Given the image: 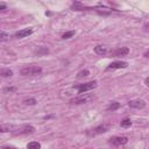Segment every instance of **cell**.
Wrapping results in <instances>:
<instances>
[{"instance_id": "cell-18", "label": "cell", "mask_w": 149, "mask_h": 149, "mask_svg": "<svg viewBox=\"0 0 149 149\" xmlns=\"http://www.w3.org/2000/svg\"><path fill=\"white\" fill-rule=\"evenodd\" d=\"M36 102H37V100H36L35 98H28V99H24V100H23V104H24V105H29V106L35 105Z\"/></svg>"}, {"instance_id": "cell-23", "label": "cell", "mask_w": 149, "mask_h": 149, "mask_svg": "<svg viewBox=\"0 0 149 149\" xmlns=\"http://www.w3.org/2000/svg\"><path fill=\"white\" fill-rule=\"evenodd\" d=\"M143 30L147 31V33H149V22H146V23L143 24Z\"/></svg>"}, {"instance_id": "cell-24", "label": "cell", "mask_w": 149, "mask_h": 149, "mask_svg": "<svg viewBox=\"0 0 149 149\" xmlns=\"http://www.w3.org/2000/svg\"><path fill=\"white\" fill-rule=\"evenodd\" d=\"M144 84H146V85L149 87V77H147V78L144 79Z\"/></svg>"}, {"instance_id": "cell-8", "label": "cell", "mask_w": 149, "mask_h": 149, "mask_svg": "<svg viewBox=\"0 0 149 149\" xmlns=\"http://www.w3.org/2000/svg\"><path fill=\"white\" fill-rule=\"evenodd\" d=\"M128 66V63L125 62V61H115V62H112L107 68H106V71H109V70H115V69H126Z\"/></svg>"}, {"instance_id": "cell-26", "label": "cell", "mask_w": 149, "mask_h": 149, "mask_svg": "<svg viewBox=\"0 0 149 149\" xmlns=\"http://www.w3.org/2000/svg\"><path fill=\"white\" fill-rule=\"evenodd\" d=\"M143 56H144V57H147V58H149V50H147V51L143 54Z\"/></svg>"}, {"instance_id": "cell-15", "label": "cell", "mask_w": 149, "mask_h": 149, "mask_svg": "<svg viewBox=\"0 0 149 149\" xmlns=\"http://www.w3.org/2000/svg\"><path fill=\"white\" fill-rule=\"evenodd\" d=\"M27 149H41V143L37 141H31L27 144Z\"/></svg>"}, {"instance_id": "cell-25", "label": "cell", "mask_w": 149, "mask_h": 149, "mask_svg": "<svg viewBox=\"0 0 149 149\" xmlns=\"http://www.w3.org/2000/svg\"><path fill=\"white\" fill-rule=\"evenodd\" d=\"M2 149H16V148H14V147H8V146H3Z\"/></svg>"}, {"instance_id": "cell-7", "label": "cell", "mask_w": 149, "mask_h": 149, "mask_svg": "<svg viewBox=\"0 0 149 149\" xmlns=\"http://www.w3.org/2000/svg\"><path fill=\"white\" fill-rule=\"evenodd\" d=\"M128 54H129V49L127 47H121L115 50H111V52H109V55L112 57H122V56H127Z\"/></svg>"}, {"instance_id": "cell-17", "label": "cell", "mask_w": 149, "mask_h": 149, "mask_svg": "<svg viewBox=\"0 0 149 149\" xmlns=\"http://www.w3.org/2000/svg\"><path fill=\"white\" fill-rule=\"evenodd\" d=\"M76 34V31L74 30H69V31H65L64 34H62V38L63 40H69V38H71L73 35Z\"/></svg>"}, {"instance_id": "cell-3", "label": "cell", "mask_w": 149, "mask_h": 149, "mask_svg": "<svg viewBox=\"0 0 149 149\" xmlns=\"http://www.w3.org/2000/svg\"><path fill=\"white\" fill-rule=\"evenodd\" d=\"M42 72V68L38 65H28L21 69L20 73L22 76H36Z\"/></svg>"}, {"instance_id": "cell-12", "label": "cell", "mask_w": 149, "mask_h": 149, "mask_svg": "<svg viewBox=\"0 0 149 149\" xmlns=\"http://www.w3.org/2000/svg\"><path fill=\"white\" fill-rule=\"evenodd\" d=\"M16 128L13 126V125H9V123H2L0 126V132L1 133H7V132H14Z\"/></svg>"}, {"instance_id": "cell-16", "label": "cell", "mask_w": 149, "mask_h": 149, "mask_svg": "<svg viewBox=\"0 0 149 149\" xmlns=\"http://www.w3.org/2000/svg\"><path fill=\"white\" fill-rule=\"evenodd\" d=\"M132 120L130 119H128V118H126V119H123V120H121V122H120V126L122 127V128H128V127H130L132 126Z\"/></svg>"}, {"instance_id": "cell-20", "label": "cell", "mask_w": 149, "mask_h": 149, "mask_svg": "<svg viewBox=\"0 0 149 149\" xmlns=\"http://www.w3.org/2000/svg\"><path fill=\"white\" fill-rule=\"evenodd\" d=\"M8 37H9V34L8 33H6V31H3V30H1V33H0V41H7L8 40Z\"/></svg>"}, {"instance_id": "cell-6", "label": "cell", "mask_w": 149, "mask_h": 149, "mask_svg": "<svg viewBox=\"0 0 149 149\" xmlns=\"http://www.w3.org/2000/svg\"><path fill=\"white\" fill-rule=\"evenodd\" d=\"M127 142H128V137L127 136H112L111 139H108V143L114 146V147L123 146Z\"/></svg>"}, {"instance_id": "cell-14", "label": "cell", "mask_w": 149, "mask_h": 149, "mask_svg": "<svg viewBox=\"0 0 149 149\" xmlns=\"http://www.w3.org/2000/svg\"><path fill=\"white\" fill-rule=\"evenodd\" d=\"M120 107V102H118V101H112V102H109V105L107 106V111H116L118 108Z\"/></svg>"}, {"instance_id": "cell-5", "label": "cell", "mask_w": 149, "mask_h": 149, "mask_svg": "<svg viewBox=\"0 0 149 149\" xmlns=\"http://www.w3.org/2000/svg\"><path fill=\"white\" fill-rule=\"evenodd\" d=\"M35 132V127L34 126H30V125H23L19 128H16L13 134L15 135H28V134H33Z\"/></svg>"}, {"instance_id": "cell-10", "label": "cell", "mask_w": 149, "mask_h": 149, "mask_svg": "<svg viewBox=\"0 0 149 149\" xmlns=\"http://www.w3.org/2000/svg\"><path fill=\"white\" fill-rule=\"evenodd\" d=\"M31 34H33V29L31 28H26V29H21L19 31H16L14 34V37L15 38H23V37H28Z\"/></svg>"}, {"instance_id": "cell-4", "label": "cell", "mask_w": 149, "mask_h": 149, "mask_svg": "<svg viewBox=\"0 0 149 149\" xmlns=\"http://www.w3.org/2000/svg\"><path fill=\"white\" fill-rule=\"evenodd\" d=\"M108 129H109V126H108L107 123H101V125H99V126H97V127H94V128H92V129H88V130L86 132V134H87L88 136H95V135L106 133Z\"/></svg>"}, {"instance_id": "cell-13", "label": "cell", "mask_w": 149, "mask_h": 149, "mask_svg": "<svg viewBox=\"0 0 149 149\" xmlns=\"http://www.w3.org/2000/svg\"><path fill=\"white\" fill-rule=\"evenodd\" d=\"M0 74H1V77H3V78H7V77H12L13 76V71L10 70V69H1V71H0Z\"/></svg>"}, {"instance_id": "cell-2", "label": "cell", "mask_w": 149, "mask_h": 149, "mask_svg": "<svg viewBox=\"0 0 149 149\" xmlns=\"http://www.w3.org/2000/svg\"><path fill=\"white\" fill-rule=\"evenodd\" d=\"M98 85L97 80H91V81H87V83H83V84H78V85H74L73 87L76 90H78V93L79 94H83V93H87L90 91H92L93 88H95Z\"/></svg>"}, {"instance_id": "cell-22", "label": "cell", "mask_w": 149, "mask_h": 149, "mask_svg": "<svg viewBox=\"0 0 149 149\" xmlns=\"http://www.w3.org/2000/svg\"><path fill=\"white\" fill-rule=\"evenodd\" d=\"M6 9H7L6 3H5V2H0V10H1V12H3V10H6Z\"/></svg>"}, {"instance_id": "cell-19", "label": "cell", "mask_w": 149, "mask_h": 149, "mask_svg": "<svg viewBox=\"0 0 149 149\" xmlns=\"http://www.w3.org/2000/svg\"><path fill=\"white\" fill-rule=\"evenodd\" d=\"M88 74H90V71H88V70H81V71L78 72L77 77H78V78H84V77H87Z\"/></svg>"}, {"instance_id": "cell-11", "label": "cell", "mask_w": 149, "mask_h": 149, "mask_svg": "<svg viewBox=\"0 0 149 149\" xmlns=\"http://www.w3.org/2000/svg\"><path fill=\"white\" fill-rule=\"evenodd\" d=\"M94 52L99 56H105L108 52V49L106 45H97V47H94Z\"/></svg>"}, {"instance_id": "cell-9", "label": "cell", "mask_w": 149, "mask_h": 149, "mask_svg": "<svg viewBox=\"0 0 149 149\" xmlns=\"http://www.w3.org/2000/svg\"><path fill=\"white\" fill-rule=\"evenodd\" d=\"M128 106L130 108H135V109H142L146 107V101L142 99H135V100H130L128 101Z\"/></svg>"}, {"instance_id": "cell-21", "label": "cell", "mask_w": 149, "mask_h": 149, "mask_svg": "<svg viewBox=\"0 0 149 149\" xmlns=\"http://www.w3.org/2000/svg\"><path fill=\"white\" fill-rule=\"evenodd\" d=\"M13 91H16V87L15 86H8V87H5L3 88V93H8V92H13Z\"/></svg>"}, {"instance_id": "cell-1", "label": "cell", "mask_w": 149, "mask_h": 149, "mask_svg": "<svg viewBox=\"0 0 149 149\" xmlns=\"http://www.w3.org/2000/svg\"><path fill=\"white\" fill-rule=\"evenodd\" d=\"M94 94L93 93H83V94H79L74 98H72L70 100V104H73V105H81V104H87L90 101H92L94 99Z\"/></svg>"}]
</instances>
